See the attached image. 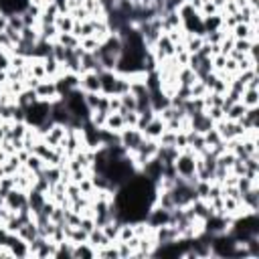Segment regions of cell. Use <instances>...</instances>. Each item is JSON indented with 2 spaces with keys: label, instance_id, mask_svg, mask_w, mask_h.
Listing matches in <instances>:
<instances>
[{
  "label": "cell",
  "instance_id": "44dd1931",
  "mask_svg": "<svg viewBox=\"0 0 259 259\" xmlns=\"http://www.w3.org/2000/svg\"><path fill=\"white\" fill-rule=\"evenodd\" d=\"M34 101H38L34 89H22V91L16 95V105H20V107H24V109H26L28 105H32Z\"/></svg>",
  "mask_w": 259,
  "mask_h": 259
},
{
  "label": "cell",
  "instance_id": "603a6c76",
  "mask_svg": "<svg viewBox=\"0 0 259 259\" xmlns=\"http://www.w3.org/2000/svg\"><path fill=\"white\" fill-rule=\"evenodd\" d=\"M245 111H247V107H245L241 101H237V103H233L229 109H225V119H231V121H239V119L245 115Z\"/></svg>",
  "mask_w": 259,
  "mask_h": 259
},
{
  "label": "cell",
  "instance_id": "7a4b0ae2",
  "mask_svg": "<svg viewBox=\"0 0 259 259\" xmlns=\"http://www.w3.org/2000/svg\"><path fill=\"white\" fill-rule=\"evenodd\" d=\"M51 119V101H34L24 109V123L30 127H40Z\"/></svg>",
  "mask_w": 259,
  "mask_h": 259
},
{
  "label": "cell",
  "instance_id": "ab89813d",
  "mask_svg": "<svg viewBox=\"0 0 259 259\" xmlns=\"http://www.w3.org/2000/svg\"><path fill=\"white\" fill-rule=\"evenodd\" d=\"M10 59H12V53H8V51H4V49H0V71H8L10 69Z\"/></svg>",
  "mask_w": 259,
  "mask_h": 259
},
{
  "label": "cell",
  "instance_id": "8fae6325",
  "mask_svg": "<svg viewBox=\"0 0 259 259\" xmlns=\"http://www.w3.org/2000/svg\"><path fill=\"white\" fill-rule=\"evenodd\" d=\"M166 130V121L156 113V117L142 130V134H144V138H150V140H158L160 136H162V132Z\"/></svg>",
  "mask_w": 259,
  "mask_h": 259
},
{
  "label": "cell",
  "instance_id": "4dcf8cb0",
  "mask_svg": "<svg viewBox=\"0 0 259 259\" xmlns=\"http://www.w3.org/2000/svg\"><path fill=\"white\" fill-rule=\"evenodd\" d=\"M69 14L73 16L75 22H83V20H89V18H91V14H89V10H87L85 6H77V8H73Z\"/></svg>",
  "mask_w": 259,
  "mask_h": 259
},
{
  "label": "cell",
  "instance_id": "30bf717a",
  "mask_svg": "<svg viewBox=\"0 0 259 259\" xmlns=\"http://www.w3.org/2000/svg\"><path fill=\"white\" fill-rule=\"evenodd\" d=\"M119 73L117 71H101L99 73V81H101V93L103 95H113L115 91V83H117Z\"/></svg>",
  "mask_w": 259,
  "mask_h": 259
},
{
  "label": "cell",
  "instance_id": "ffe728a7",
  "mask_svg": "<svg viewBox=\"0 0 259 259\" xmlns=\"http://www.w3.org/2000/svg\"><path fill=\"white\" fill-rule=\"evenodd\" d=\"M73 24H75V20H73V16L69 12L67 14H59L55 18V26H57L59 32H73Z\"/></svg>",
  "mask_w": 259,
  "mask_h": 259
},
{
  "label": "cell",
  "instance_id": "f35d334b",
  "mask_svg": "<svg viewBox=\"0 0 259 259\" xmlns=\"http://www.w3.org/2000/svg\"><path fill=\"white\" fill-rule=\"evenodd\" d=\"M14 47H16V45H14V42L10 40V36L2 30V32H0V49H4V51H8V53H14Z\"/></svg>",
  "mask_w": 259,
  "mask_h": 259
},
{
  "label": "cell",
  "instance_id": "1f68e13d",
  "mask_svg": "<svg viewBox=\"0 0 259 259\" xmlns=\"http://www.w3.org/2000/svg\"><path fill=\"white\" fill-rule=\"evenodd\" d=\"M119 99H121V107H125V109H130V111H136V107H138V101H136V95L134 93H123V95H119Z\"/></svg>",
  "mask_w": 259,
  "mask_h": 259
},
{
  "label": "cell",
  "instance_id": "2e32d148",
  "mask_svg": "<svg viewBox=\"0 0 259 259\" xmlns=\"http://www.w3.org/2000/svg\"><path fill=\"white\" fill-rule=\"evenodd\" d=\"M22 241H26L28 245L38 237V227H36V223H34V219L32 221H28V223H24L20 229H18V233H16Z\"/></svg>",
  "mask_w": 259,
  "mask_h": 259
},
{
  "label": "cell",
  "instance_id": "4fadbf2b",
  "mask_svg": "<svg viewBox=\"0 0 259 259\" xmlns=\"http://www.w3.org/2000/svg\"><path fill=\"white\" fill-rule=\"evenodd\" d=\"M93 257H97V249L89 241L73 245V259H93Z\"/></svg>",
  "mask_w": 259,
  "mask_h": 259
},
{
  "label": "cell",
  "instance_id": "e575fe53",
  "mask_svg": "<svg viewBox=\"0 0 259 259\" xmlns=\"http://www.w3.org/2000/svg\"><path fill=\"white\" fill-rule=\"evenodd\" d=\"M200 16H212V14H219V8L214 6V2L212 0H208V2H204L202 4V8H200V12H198Z\"/></svg>",
  "mask_w": 259,
  "mask_h": 259
},
{
  "label": "cell",
  "instance_id": "52a82bcc",
  "mask_svg": "<svg viewBox=\"0 0 259 259\" xmlns=\"http://www.w3.org/2000/svg\"><path fill=\"white\" fill-rule=\"evenodd\" d=\"M34 93L42 101H51L53 103L55 99H59V91H57L55 79H42V81H38V85L34 87Z\"/></svg>",
  "mask_w": 259,
  "mask_h": 259
},
{
  "label": "cell",
  "instance_id": "d590c367",
  "mask_svg": "<svg viewBox=\"0 0 259 259\" xmlns=\"http://www.w3.org/2000/svg\"><path fill=\"white\" fill-rule=\"evenodd\" d=\"M233 45H235V38H233L231 34H227V36L221 40V45H219V47H221V55H229V53L233 51Z\"/></svg>",
  "mask_w": 259,
  "mask_h": 259
},
{
  "label": "cell",
  "instance_id": "d4e9b609",
  "mask_svg": "<svg viewBox=\"0 0 259 259\" xmlns=\"http://www.w3.org/2000/svg\"><path fill=\"white\" fill-rule=\"evenodd\" d=\"M55 40L61 42L65 49H75V47H79V38H77L73 32H59Z\"/></svg>",
  "mask_w": 259,
  "mask_h": 259
},
{
  "label": "cell",
  "instance_id": "83f0119b",
  "mask_svg": "<svg viewBox=\"0 0 259 259\" xmlns=\"http://www.w3.org/2000/svg\"><path fill=\"white\" fill-rule=\"evenodd\" d=\"M101 40H97L95 36H85V38H79V47L85 51V53H95L99 49Z\"/></svg>",
  "mask_w": 259,
  "mask_h": 259
},
{
  "label": "cell",
  "instance_id": "e0dca14e",
  "mask_svg": "<svg viewBox=\"0 0 259 259\" xmlns=\"http://www.w3.org/2000/svg\"><path fill=\"white\" fill-rule=\"evenodd\" d=\"M123 127H125V123H123V117H121V113H117V111H113V113H107V119H105V127H103V130H107V132H113V134H119Z\"/></svg>",
  "mask_w": 259,
  "mask_h": 259
},
{
  "label": "cell",
  "instance_id": "9a60e30c",
  "mask_svg": "<svg viewBox=\"0 0 259 259\" xmlns=\"http://www.w3.org/2000/svg\"><path fill=\"white\" fill-rule=\"evenodd\" d=\"M186 138H188V146L192 148V152H194L196 156L206 150V144H204V136H202V134H198V132H194V130H188V132H186Z\"/></svg>",
  "mask_w": 259,
  "mask_h": 259
},
{
  "label": "cell",
  "instance_id": "3957f363",
  "mask_svg": "<svg viewBox=\"0 0 259 259\" xmlns=\"http://www.w3.org/2000/svg\"><path fill=\"white\" fill-rule=\"evenodd\" d=\"M158 148H160V144H158V140H150V138H144L142 140V144L130 154V158H132V162L136 164V168L140 170L148 160H152V158H156V154H158Z\"/></svg>",
  "mask_w": 259,
  "mask_h": 259
},
{
  "label": "cell",
  "instance_id": "74e56055",
  "mask_svg": "<svg viewBox=\"0 0 259 259\" xmlns=\"http://www.w3.org/2000/svg\"><path fill=\"white\" fill-rule=\"evenodd\" d=\"M83 97H85V103H87V107H89L91 111L97 109V103H99L101 93H83Z\"/></svg>",
  "mask_w": 259,
  "mask_h": 259
},
{
  "label": "cell",
  "instance_id": "5bb4252c",
  "mask_svg": "<svg viewBox=\"0 0 259 259\" xmlns=\"http://www.w3.org/2000/svg\"><path fill=\"white\" fill-rule=\"evenodd\" d=\"M182 42H184L186 51H188L190 55H194V53H198V51L202 49V45H204L206 40H204V34H190V32H186Z\"/></svg>",
  "mask_w": 259,
  "mask_h": 259
},
{
  "label": "cell",
  "instance_id": "8d00e7d4",
  "mask_svg": "<svg viewBox=\"0 0 259 259\" xmlns=\"http://www.w3.org/2000/svg\"><path fill=\"white\" fill-rule=\"evenodd\" d=\"M210 61H212V71H214V73H219V71H223V69H225L227 55H221V53H219V55H214Z\"/></svg>",
  "mask_w": 259,
  "mask_h": 259
},
{
  "label": "cell",
  "instance_id": "f546056e",
  "mask_svg": "<svg viewBox=\"0 0 259 259\" xmlns=\"http://www.w3.org/2000/svg\"><path fill=\"white\" fill-rule=\"evenodd\" d=\"M255 42L253 40H249V38H235V45H233V51H237V53H243V55H247L249 51H251V47H253Z\"/></svg>",
  "mask_w": 259,
  "mask_h": 259
},
{
  "label": "cell",
  "instance_id": "9c48e42d",
  "mask_svg": "<svg viewBox=\"0 0 259 259\" xmlns=\"http://www.w3.org/2000/svg\"><path fill=\"white\" fill-rule=\"evenodd\" d=\"M4 243L10 247V253H12V257H30V251H28V243H26V241H22V239H20L16 233H8Z\"/></svg>",
  "mask_w": 259,
  "mask_h": 259
},
{
  "label": "cell",
  "instance_id": "8992f818",
  "mask_svg": "<svg viewBox=\"0 0 259 259\" xmlns=\"http://www.w3.org/2000/svg\"><path fill=\"white\" fill-rule=\"evenodd\" d=\"M79 89L83 93H101V81L99 73L95 71H85L79 75Z\"/></svg>",
  "mask_w": 259,
  "mask_h": 259
},
{
  "label": "cell",
  "instance_id": "5b68a950",
  "mask_svg": "<svg viewBox=\"0 0 259 259\" xmlns=\"http://www.w3.org/2000/svg\"><path fill=\"white\" fill-rule=\"evenodd\" d=\"M4 206H6V208H10L12 212L26 210V208H28V196H26V190L12 188V190L4 196Z\"/></svg>",
  "mask_w": 259,
  "mask_h": 259
},
{
  "label": "cell",
  "instance_id": "b9f144b4",
  "mask_svg": "<svg viewBox=\"0 0 259 259\" xmlns=\"http://www.w3.org/2000/svg\"><path fill=\"white\" fill-rule=\"evenodd\" d=\"M134 2H140V0H134Z\"/></svg>",
  "mask_w": 259,
  "mask_h": 259
},
{
  "label": "cell",
  "instance_id": "ba28073f",
  "mask_svg": "<svg viewBox=\"0 0 259 259\" xmlns=\"http://www.w3.org/2000/svg\"><path fill=\"white\" fill-rule=\"evenodd\" d=\"M65 136H67V125H61V123H55L53 121V125L42 134V142L49 144L51 148H57V146H61V142L65 140Z\"/></svg>",
  "mask_w": 259,
  "mask_h": 259
},
{
  "label": "cell",
  "instance_id": "6da1fadb",
  "mask_svg": "<svg viewBox=\"0 0 259 259\" xmlns=\"http://www.w3.org/2000/svg\"><path fill=\"white\" fill-rule=\"evenodd\" d=\"M174 170H176V176L188 180L190 184H194L198 178H196V154L192 152L190 146H186L184 150L178 152L176 160H174Z\"/></svg>",
  "mask_w": 259,
  "mask_h": 259
},
{
  "label": "cell",
  "instance_id": "cb8c5ba5",
  "mask_svg": "<svg viewBox=\"0 0 259 259\" xmlns=\"http://www.w3.org/2000/svg\"><path fill=\"white\" fill-rule=\"evenodd\" d=\"M24 166H26L32 174H38V172H42V168H45L47 164H45V160H42V158H38L36 154H32V152H30V156H28V158H26V162H24Z\"/></svg>",
  "mask_w": 259,
  "mask_h": 259
},
{
  "label": "cell",
  "instance_id": "d6a6232c",
  "mask_svg": "<svg viewBox=\"0 0 259 259\" xmlns=\"http://www.w3.org/2000/svg\"><path fill=\"white\" fill-rule=\"evenodd\" d=\"M204 111H206V115L212 119V123H217V121L225 119V109H223V107H217V105H212V107H206Z\"/></svg>",
  "mask_w": 259,
  "mask_h": 259
},
{
  "label": "cell",
  "instance_id": "f1b7e54d",
  "mask_svg": "<svg viewBox=\"0 0 259 259\" xmlns=\"http://www.w3.org/2000/svg\"><path fill=\"white\" fill-rule=\"evenodd\" d=\"M136 235L134 231V223H121L119 225V233H117V241H127Z\"/></svg>",
  "mask_w": 259,
  "mask_h": 259
},
{
  "label": "cell",
  "instance_id": "4316f807",
  "mask_svg": "<svg viewBox=\"0 0 259 259\" xmlns=\"http://www.w3.org/2000/svg\"><path fill=\"white\" fill-rule=\"evenodd\" d=\"M105 119H107V111H101V109H93L91 115H89V123L95 125L97 130L105 127Z\"/></svg>",
  "mask_w": 259,
  "mask_h": 259
},
{
  "label": "cell",
  "instance_id": "d6986e66",
  "mask_svg": "<svg viewBox=\"0 0 259 259\" xmlns=\"http://www.w3.org/2000/svg\"><path fill=\"white\" fill-rule=\"evenodd\" d=\"M239 101H241L247 109H249V107H259V89H243Z\"/></svg>",
  "mask_w": 259,
  "mask_h": 259
},
{
  "label": "cell",
  "instance_id": "60d3db41",
  "mask_svg": "<svg viewBox=\"0 0 259 259\" xmlns=\"http://www.w3.org/2000/svg\"><path fill=\"white\" fill-rule=\"evenodd\" d=\"M119 109H121V99H119V95H109V113L119 111Z\"/></svg>",
  "mask_w": 259,
  "mask_h": 259
},
{
  "label": "cell",
  "instance_id": "277c9868",
  "mask_svg": "<svg viewBox=\"0 0 259 259\" xmlns=\"http://www.w3.org/2000/svg\"><path fill=\"white\" fill-rule=\"evenodd\" d=\"M142 140H144V134H142L138 127H123V130L119 132V146H121L127 154H132V152L142 144Z\"/></svg>",
  "mask_w": 259,
  "mask_h": 259
},
{
  "label": "cell",
  "instance_id": "484cf974",
  "mask_svg": "<svg viewBox=\"0 0 259 259\" xmlns=\"http://www.w3.org/2000/svg\"><path fill=\"white\" fill-rule=\"evenodd\" d=\"M97 257H99V259H119L115 241L109 243V245H105V247H101V249H97Z\"/></svg>",
  "mask_w": 259,
  "mask_h": 259
},
{
  "label": "cell",
  "instance_id": "836d02e7",
  "mask_svg": "<svg viewBox=\"0 0 259 259\" xmlns=\"http://www.w3.org/2000/svg\"><path fill=\"white\" fill-rule=\"evenodd\" d=\"M77 186H79V190H81V194H91L93 190H95V186H93V182H91V174L87 176V178H83L81 182H77Z\"/></svg>",
  "mask_w": 259,
  "mask_h": 259
},
{
  "label": "cell",
  "instance_id": "ac0fdd59",
  "mask_svg": "<svg viewBox=\"0 0 259 259\" xmlns=\"http://www.w3.org/2000/svg\"><path fill=\"white\" fill-rule=\"evenodd\" d=\"M87 241L95 247V249H101V247H105V245H109L111 241L105 237V233L101 231V227H95L91 233H89V237H87Z\"/></svg>",
  "mask_w": 259,
  "mask_h": 259
},
{
  "label": "cell",
  "instance_id": "7c38bea8",
  "mask_svg": "<svg viewBox=\"0 0 259 259\" xmlns=\"http://www.w3.org/2000/svg\"><path fill=\"white\" fill-rule=\"evenodd\" d=\"M241 204H243L247 210L259 212V186H251L249 190H245V192L241 194Z\"/></svg>",
  "mask_w": 259,
  "mask_h": 259
},
{
  "label": "cell",
  "instance_id": "7402d4cb",
  "mask_svg": "<svg viewBox=\"0 0 259 259\" xmlns=\"http://www.w3.org/2000/svg\"><path fill=\"white\" fill-rule=\"evenodd\" d=\"M196 79H198V77H196V73H194L190 67H180V69H178V83H180L182 87H190Z\"/></svg>",
  "mask_w": 259,
  "mask_h": 259
}]
</instances>
